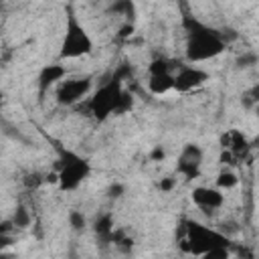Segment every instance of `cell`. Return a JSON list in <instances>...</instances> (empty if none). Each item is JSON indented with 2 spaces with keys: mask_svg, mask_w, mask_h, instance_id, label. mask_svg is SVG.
I'll return each instance as SVG.
<instances>
[{
  "mask_svg": "<svg viewBox=\"0 0 259 259\" xmlns=\"http://www.w3.org/2000/svg\"><path fill=\"white\" fill-rule=\"evenodd\" d=\"M243 101H245V107H255V105H259V83H255L253 87H249V89L243 93Z\"/></svg>",
  "mask_w": 259,
  "mask_h": 259,
  "instance_id": "12",
  "label": "cell"
},
{
  "mask_svg": "<svg viewBox=\"0 0 259 259\" xmlns=\"http://www.w3.org/2000/svg\"><path fill=\"white\" fill-rule=\"evenodd\" d=\"M227 49L223 32L190 18L186 20V47L184 57L188 63H202L219 57Z\"/></svg>",
  "mask_w": 259,
  "mask_h": 259,
  "instance_id": "1",
  "label": "cell"
},
{
  "mask_svg": "<svg viewBox=\"0 0 259 259\" xmlns=\"http://www.w3.org/2000/svg\"><path fill=\"white\" fill-rule=\"evenodd\" d=\"M158 188H160L162 192H168V190L174 188V180H172V178H162V180L158 182Z\"/></svg>",
  "mask_w": 259,
  "mask_h": 259,
  "instance_id": "16",
  "label": "cell"
},
{
  "mask_svg": "<svg viewBox=\"0 0 259 259\" xmlns=\"http://www.w3.org/2000/svg\"><path fill=\"white\" fill-rule=\"evenodd\" d=\"M93 51V40L89 36V32L85 30V26L79 22V18L69 12L67 14V22H65V36L61 42V51H59V59H79L85 57Z\"/></svg>",
  "mask_w": 259,
  "mask_h": 259,
  "instance_id": "2",
  "label": "cell"
},
{
  "mask_svg": "<svg viewBox=\"0 0 259 259\" xmlns=\"http://www.w3.org/2000/svg\"><path fill=\"white\" fill-rule=\"evenodd\" d=\"M55 168L59 170V178H61L59 180V188L67 190V192H71L77 186H81V182L91 172L89 162L85 158L77 156L75 152H69V150L63 152V156H61V160H59V164Z\"/></svg>",
  "mask_w": 259,
  "mask_h": 259,
  "instance_id": "3",
  "label": "cell"
},
{
  "mask_svg": "<svg viewBox=\"0 0 259 259\" xmlns=\"http://www.w3.org/2000/svg\"><path fill=\"white\" fill-rule=\"evenodd\" d=\"M10 221H12L14 229H28L32 225V214L24 204H18L14 208V214L10 217Z\"/></svg>",
  "mask_w": 259,
  "mask_h": 259,
  "instance_id": "11",
  "label": "cell"
},
{
  "mask_svg": "<svg viewBox=\"0 0 259 259\" xmlns=\"http://www.w3.org/2000/svg\"><path fill=\"white\" fill-rule=\"evenodd\" d=\"M200 166H202V150L194 144L184 146L180 156H178V164H176L178 172L186 180H192V178L200 176Z\"/></svg>",
  "mask_w": 259,
  "mask_h": 259,
  "instance_id": "6",
  "label": "cell"
},
{
  "mask_svg": "<svg viewBox=\"0 0 259 259\" xmlns=\"http://www.w3.org/2000/svg\"><path fill=\"white\" fill-rule=\"evenodd\" d=\"M91 91V77H65L57 85V101L63 105H77Z\"/></svg>",
  "mask_w": 259,
  "mask_h": 259,
  "instance_id": "4",
  "label": "cell"
},
{
  "mask_svg": "<svg viewBox=\"0 0 259 259\" xmlns=\"http://www.w3.org/2000/svg\"><path fill=\"white\" fill-rule=\"evenodd\" d=\"M223 192L225 190H221L219 186H196V188H192L190 196H192V202L200 210L214 212L225 204V194Z\"/></svg>",
  "mask_w": 259,
  "mask_h": 259,
  "instance_id": "7",
  "label": "cell"
},
{
  "mask_svg": "<svg viewBox=\"0 0 259 259\" xmlns=\"http://www.w3.org/2000/svg\"><path fill=\"white\" fill-rule=\"evenodd\" d=\"M164 158H166V152H164L162 146H156V148L152 150V154H150V160H152V162H162Z\"/></svg>",
  "mask_w": 259,
  "mask_h": 259,
  "instance_id": "15",
  "label": "cell"
},
{
  "mask_svg": "<svg viewBox=\"0 0 259 259\" xmlns=\"http://www.w3.org/2000/svg\"><path fill=\"white\" fill-rule=\"evenodd\" d=\"M65 77H67V69H65V65H61V63L45 65V67L40 69V73H38V79H36L38 93L45 95L51 87H57Z\"/></svg>",
  "mask_w": 259,
  "mask_h": 259,
  "instance_id": "8",
  "label": "cell"
},
{
  "mask_svg": "<svg viewBox=\"0 0 259 259\" xmlns=\"http://www.w3.org/2000/svg\"><path fill=\"white\" fill-rule=\"evenodd\" d=\"M174 73L176 71H164V73H148V91L152 95H166L174 91Z\"/></svg>",
  "mask_w": 259,
  "mask_h": 259,
  "instance_id": "9",
  "label": "cell"
},
{
  "mask_svg": "<svg viewBox=\"0 0 259 259\" xmlns=\"http://www.w3.org/2000/svg\"><path fill=\"white\" fill-rule=\"evenodd\" d=\"M132 34H134V24H132V22L121 24V26H119V30H117V38H121V40L132 38Z\"/></svg>",
  "mask_w": 259,
  "mask_h": 259,
  "instance_id": "14",
  "label": "cell"
},
{
  "mask_svg": "<svg viewBox=\"0 0 259 259\" xmlns=\"http://www.w3.org/2000/svg\"><path fill=\"white\" fill-rule=\"evenodd\" d=\"M206 79H208L206 71H202L194 63L178 65V69L174 73V91H178V93H190V91L198 89Z\"/></svg>",
  "mask_w": 259,
  "mask_h": 259,
  "instance_id": "5",
  "label": "cell"
},
{
  "mask_svg": "<svg viewBox=\"0 0 259 259\" xmlns=\"http://www.w3.org/2000/svg\"><path fill=\"white\" fill-rule=\"evenodd\" d=\"M253 111H255V115L259 117V105H255V107H253Z\"/></svg>",
  "mask_w": 259,
  "mask_h": 259,
  "instance_id": "17",
  "label": "cell"
},
{
  "mask_svg": "<svg viewBox=\"0 0 259 259\" xmlns=\"http://www.w3.org/2000/svg\"><path fill=\"white\" fill-rule=\"evenodd\" d=\"M241 182L239 174L233 170V166H221L219 174H217V180H214V186H219L221 190H233L237 188Z\"/></svg>",
  "mask_w": 259,
  "mask_h": 259,
  "instance_id": "10",
  "label": "cell"
},
{
  "mask_svg": "<svg viewBox=\"0 0 259 259\" xmlns=\"http://www.w3.org/2000/svg\"><path fill=\"white\" fill-rule=\"evenodd\" d=\"M69 225L75 229V231H83L87 227V219L81 210H71L69 212Z\"/></svg>",
  "mask_w": 259,
  "mask_h": 259,
  "instance_id": "13",
  "label": "cell"
}]
</instances>
